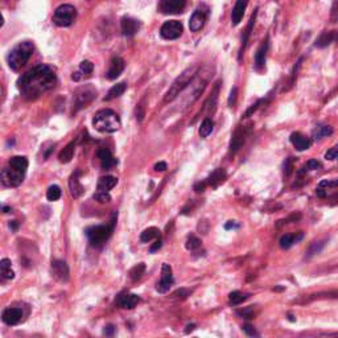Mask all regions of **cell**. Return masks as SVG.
I'll list each match as a JSON object with an SVG mask.
<instances>
[{
    "label": "cell",
    "instance_id": "6da1fadb",
    "mask_svg": "<svg viewBox=\"0 0 338 338\" xmlns=\"http://www.w3.org/2000/svg\"><path fill=\"white\" fill-rule=\"evenodd\" d=\"M56 82L57 77L55 71L46 65H37L21 75L17 81V86L25 98L34 99L55 88Z\"/></svg>",
    "mask_w": 338,
    "mask_h": 338
},
{
    "label": "cell",
    "instance_id": "7a4b0ae2",
    "mask_svg": "<svg viewBox=\"0 0 338 338\" xmlns=\"http://www.w3.org/2000/svg\"><path fill=\"white\" fill-rule=\"evenodd\" d=\"M198 71H200V65H198V63L189 66L188 69H185V70L176 78L175 82L171 85V88L168 89V92H165V95H164V102H165V103H169L172 100H175L176 98H177V96L184 92L185 89L188 88L189 85L194 81V78H196L197 74H198Z\"/></svg>",
    "mask_w": 338,
    "mask_h": 338
},
{
    "label": "cell",
    "instance_id": "3957f363",
    "mask_svg": "<svg viewBox=\"0 0 338 338\" xmlns=\"http://www.w3.org/2000/svg\"><path fill=\"white\" fill-rule=\"evenodd\" d=\"M92 125L102 134H113L121 128V118L113 110H100L92 118Z\"/></svg>",
    "mask_w": 338,
    "mask_h": 338
},
{
    "label": "cell",
    "instance_id": "277c9868",
    "mask_svg": "<svg viewBox=\"0 0 338 338\" xmlns=\"http://www.w3.org/2000/svg\"><path fill=\"white\" fill-rule=\"evenodd\" d=\"M34 46L31 41L19 42L16 46H13V49L9 52L7 61H8V66L15 71H19L21 67H24L27 62L33 55Z\"/></svg>",
    "mask_w": 338,
    "mask_h": 338
},
{
    "label": "cell",
    "instance_id": "5b68a950",
    "mask_svg": "<svg viewBox=\"0 0 338 338\" xmlns=\"http://www.w3.org/2000/svg\"><path fill=\"white\" fill-rule=\"evenodd\" d=\"M115 221H111V225H99L92 226L86 230V235H88L89 241L92 246H100L111 237L114 230Z\"/></svg>",
    "mask_w": 338,
    "mask_h": 338
},
{
    "label": "cell",
    "instance_id": "8992f818",
    "mask_svg": "<svg viewBox=\"0 0 338 338\" xmlns=\"http://www.w3.org/2000/svg\"><path fill=\"white\" fill-rule=\"evenodd\" d=\"M77 9L71 4H62L53 13V23L59 27H69L74 23Z\"/></svg>",
    "mask_w": 338,
    "mask_h": 338
},
{
    "label": "cell",
    "instance_id": "52a82bcc",
    "mask_svg": "<svg viewBox=\"0 0 338 338\" xmlns=\"http://www.w3.org/2000/svg\"><path fill=\"white\" fill-rule=\"evenodd\" d=\"M95 96L96 90L92 88V85H86V86H82V88L78 89L74 92V98H73V105H74L75 111L84 109L89 103H92Z\"/></svg>",
    "mask_w": 338,
    "mask_h": 338
},
{
    "label": "cell",
    "instance_id": "ba28073f",
    "mask_svg": "<svg viewBox=\"0 0 338 338\" xmlns=\"http://www.w3.org/2000/svg\"><path fill=\"white\" fill-rule=\"evenodd\" d=\"M209 16V7L206 4H201L198 8L193 12L190 20H189V28L192 32H198L204 28L205 23Z\"/></svg>",
    "mask_w": 338,
    "mask_h": 338
},
{
    "label": "cell",
    "instance_id": "9c48e42d",
    "mask_svg": "<svg viewBox=\"0 0 338 338\" xmlns=\"http://www.w3.org/2000/svg\"><path fill=\"white\" fill-rule=\"evenodd\" d=\"M23 179H24V173L11 167L4 168L1 171V184L7 188H16L23 183Z\"/></svg>",
    "mask_w": 338,
    "mask_h": 338
},
{
    "label": "cell",
    "instance_id": "30bf717a",
    "mask_svg": "<svg viewBox=\"0 0 338 338\" xmlns=\"http://www.w3.org/2000/svg\"><path fill=\"white\" fill-rule=\"evenodd\" d=\"M183 24L177 20H169L167 23H164L161 30H160V34L161 37L165 40H176L183 34Z\"/></svg>",
    "mask_w": 338,
    "mask_h": 338
},
{
    "label": "cell",
    "instance_id": "8fae6325",
    "mask_svg": "<svg viewBox=\"0 0 338 338\" xmlns=\"http://www.w3.org/2000/svg\"><path fill=\"white\" fill-rule=\"evenodd\" d=\"M186 5V0H161L159 4V11L165 15H175L183 12Z\"/></svg>",
    "mask_w": 338,
    "mask_h": 338
},
{
    "label": "cell",
    "instance_id": "7c38bea8",
    "mask_svg": "<svg viewBox=\"0 0 338 338\" xmlns=\"http://www.w3.org/2000/svg\"><path fill=\"white\" fill-rule=\"evenodd\" d=\"M172 285H173V275H172V268L169 267V264H163L161 268V280H160L156 289L160 293H167L169 291Z\"/></svg>",
    "mask_w": 338,
    "mask_h": 338
},
{
    "label": "cell",
    "instance_id": "4fadbf2b",
    "mask_svg": "<svg viewBox=\"0 0 338 338\" xmlns=\"http://www.w3.org/2000/svg\"><path fill=\"white\" fill-rule=\"evenodd\" d=\"M247 135V128L246 127H242V125H238L235 131H234L233 136H231V142H230V152L231 154H235L237 151L243 146V143L246 140Z\"/></svg>",
    "mask_w": 338,
    "mask_h": 338
},
{
    "label": "cell",
    "instance_id": "5bb4252c",
    "mask_svg": "<svg viewBox=\"0 0 338 338\" xmlns=\"http://www.w3.org/2000/svg\"><path fill=\"white\" fill-rule=\"evenodd\" d=\"M52 274L56 279L62 283H66L69 280V267L66 262L63 260H53L52 262Z\"/></svg>",
    "mask_w": 338,
    "mask_h": 338
},
{
    "label": "cell",
    "instance_id": "9a60e30c",
    "mask_svg": "<svg viewBox=\"0 0 338 338\" xmlns=\"http://www.w3.org/2000/svg\"><path fill=\"white\" fill-rule=\"evenodd\" d=\"M122 33L127 36V37H132L134 34L138 33L139 28H140V23L136 19L132 17H123L121 23Z\"/></svg>",
    "mask_w": 338,
    "mask_h": 338
},
{
    "label": "cell",
    "instance_id": "2e32d148",
    "mask_svg": "<svg viewBox=\"0 0 338 338\" xmlns=\"http://www.w3.org/2000/svg\"><path fill=\"white\" fill-rule=\"evenodd\" d=\"M96 156L100 161V165L103 169H110V168L115 167L118 164V160L115 159L111 154V151L107 148H99L96 151Z\"/></svg>",
    "mask_w": 338,
    "mask_h": 338
},
{
    "label": "cell",
    "instance_id": "e0dca14e",
    "mask_svg": "<svg viewBox=\"0 0 338 338\" xmlns=\"http://www.w3.org/2000/svg\"><path fill=\"white\" fill-rule=\"evenodd\" d=\"M1 320L7 325H16L23 320V310L20 308H7L1 314Z\"/></svg>",
    "mask_w": 338,
    "mask_h": 338
},
{
    "label": "cell",
    "instance_id": "ac0fdd59",
    "mask_svg": "<svg viewBox=\"0 0 338 338\" xmlns=\"http://www.w3.org/2000/svg\"><path fill=\"white\" fill-rule=\"evenodd\" d=\"M124 60L121 59V57H114L113 60H111V62H110V67L109 70H107V73H106V77L109 78V80H117L118 77L123 73V70H124Z\"/></svg>",
    "mask_w": 338,
    "mask_h": 338
},
{
    "label": "cell",
    "instance_id": "d6986e66",
    "mask_svg": "<svg viewBox=\"0 0 338 338\" xmlns=\"http://www.w3.org/2000/svg\"><path fill=\"white\" fill-rule=\"evenodd\" d=\"M248 1L250 0H237V3H235L233 11H231V24L234 27H237L242 21L245 11H246L247 5H248Z\"/></svg>",
    "mask_w": 338,
    "mask_h": 338
},
{
    "label": "cell",
    "instance_id": "ffe728a7",
    "mask_svg": "<svg viewBox=\"0 0 338 338\" xmlns=\"http://www.w3.org/2000/svg\"><path fill=\"white\" fill-rule=\"evenodd\" d=\"M140 301V297L138 295H134V293H121L119 296L117 297V304L119 307L124 309H132L135 308L138 303Z\"/></svg>",
    "mask_w": 338,
    "mask_h": 338
},
{
    "label": "cell",
    "instance_id": "44dd1931",
    "mask_svg": "<svg viewBox=\"0 0 338 338\" xmlns=\"http://www.w3.org/2000/svg\"><path fill=\"white\" fill-rule=\"evenodd\" d=\"M80 173V171H75L74 173L70 176V179H69V189H70L71 196L74 197V198H80L85 192L84 186L81 184Z\"/></svg>",
    "mask_w": 338,
    "mask_h": 338
},
{
    "label": "cell",
    "instance_id": "7402d4cb",
    "mask_svg": "<svg viewBox=\"0 0 338 338\" xmlns=\"http://www.w3.org/2000/svg\"><path fill=\"white\" fill-rule=\"evenodd\" d=\"M267 52H268V37H266L259 49L256 50V55H255V69L256 70H262L266 65V59H267Z\"/></svg>",
    "mask_w": 338,
    "mask_h": 338
},
{
    "label": "cell",
    "instance_id": "603a6c76",
    "mask_svg": "<svg viewBox=\"0 0 338 338\" xmlns=\"http://www.w3.org/2000/svg\"><path fill=\"white\" fill-rule=\"evenodd\" d=\"M289 140H291L292 146L295 147L297 151H305L312 146V140L309 138H307V136L301 134V132H293V134L291 135Z\"/></svg>",
    "mask_w": 338,
    "mask_h": 338
},
{
    "label": "cell",
    "instance_id": "cb8c5ba5",
    "mask_svg": "<svg viewBox=\"0 0 338 338\" xmlns=\"http://www.w3.org/2000/svg\"><path fill=\"white\" fill-rule=\"evenodd\" d=\"M256 15H258V8H256V9H255V11H254V13H252V16H251L250 21H248V25H247L246 31L243 32V36H242V45H241V49H239V57H238L239 60L242 59L243 52H245V49H246L247 42H248V38H250V36H251V31H252V28H254L255 20H256Z\"/></svg>",
    "mask_w": 338,
    "mask_h": 338
},
{
    "label": "cell",
    "instance_id": "d4e9b609",
    "mask_svg": "<svg viewBox=\"0 0 338 338\" xmlns=\"http://www.w3.org/2000/svg\"><path fill=\"white\" fill-rule=\"evenodd\" d=\"M333 42H338V32L337 31H330V32H324L320 34V37L316 40L314 45L317 48H325V46L333 44Z\"/></svg>",
    "mask_w": 338,
    "mask_h": 338
},
{
    "label": "cell",
    "instance_id": "484cf974",
    "mask_svg": "<svg viewBox=\"0 0 338 338\" xmlns=\"http://www.w3.org/2000/svg\"><path fill=\"white\" fill-rule=\"evenodd\" d=\"M226 177H227V175H226L225 169H223V168H217V169L206 179V183H208V185L212 186V188H217L218 185L222 184V183L225 181Z\"/></svg>",
    "mask_w": 338,
    "mask_h": 338
},
{
    "label": "cell",
    "instance_id": "4316f807",
    "mask_svg": "<svg viewBox=\"0 0 338 338\" xmlns=\"http://www.w3.org/2000/svg\"><path fill=\"white\" fill-rule=\"evenodd\" d=\"M303 235H304V234L301 233V231H299L297 234H285V235H283V237L280 238V247H281L283 250H288V248H291L295 243L301 241Z\"/></svg>",
    "mask_w": 338,
    "mask_h": 338
},
{
    "label": "cell",
    "instance_id": "83f0119b",
    "mask_svg": "<svg viewBox=\"0 0 338 338\" xmlns=\"http://www.w3.org/2000/svg\"><path fill=\"white\" fill-rule=\"evenodd\" d=\"M92 69H94V65H92L90 61H82V62L80 63V69H78V71L73 73L71 78H73L74 81L82 80V78L86 77V75L92 74Z\"/></svg>",
    "mask_w": 338,
    "mask_h": 338
},
{
    "label": "cell",
    "instance_id": "f1b7e54d",
    "mask_svg": "<svg viewBox=\"0 0 338 338\" xmlns=\"http://www.w3.org/2000/svg\"><path fill=\"white\" fill-rule=\"evenodd\" d=\"M118 184V180L114 176H106V177H100L98 181V192H109Z\"/></svg>",
    "mask_w": 338,
    "mask_h": 338
},
{
    "label": "cell",
    "instance_id": "f546056e",
    "mask_svg": "<svg viewBox=\"0 0 338 338\" xmlns=\"http://www.w3.org/2000/svg\"><path fill=\"white\" fill-rule=\"evenodd\" d=\"M8 165L13 169H16V171L25 173L27 168H28V160L24 156H13L12 159L9 160Z\"/></svg>",
    "mask_w": 338,
    "mask_h": 338
},
{
    "label": "cell",
    "instance_id": "4dcf8cb0",
    "mask_svg": "<svg viewBox=\"0 0 338 338\" xmlns=\"http://www.w3.org/2000/svg\"><path fill=\"white\" fill-rule=\"evenodd\" d=\"M333 134V128L330 125H325V124H318L314 127L313 132V139L314 140H321V139L326 138V136H330Z\"/></svg>",
    "mask_w": 338,
    "mask_h": 338
},
{
    "label": "cell",
    "instance_id": "1f68e13d",
    "mask_svg": "<svg viewBox=\"0 0 338 338\" xmlns=\"http://www.w3.org/2000/svg\"><path fill=\"white\" fill-rule=\"evenodd\" d=\"M125 90H127V85H125V82H121V84L114 85L113 88H111L109 90V92H107V95L105 96V99H103V100H113V99H115V98H118V96L123 95Z\"/></svg>",
    "mask_w": 338,
    "mask_h": 338
},
{
    "label": "cell",
    "instance_id": "d6a6232c",
    "mask_svg": "<svg viewBox=\"0 0 338 338\" xmlns=\"http://www.w3.org/2000/svg\"><path fill=\"white\" fill-rule=\"evenodd\" d=\"M157 238H160V230L157 229V227H148V229L144 230L142 233V235H140V241H142L143 243H148L151 242V241H154V239Z\"/></svg>",
    "mask_w": 338,
    "mask_h": 338
},
{
    "label": "cell",
    "instance_id": "836d02e7",
    "mask_svg": "<svg viewBox=\"0 0 338 338\" xmlns=\"http://www.w3.org/2000/svg\"><path fill=\"white\" fill-rule=\"evenodd\" d=\"M74 148L75 144L74 142L69 143L65 148H63L59 154V159L61 163H69L71 159H73V154H74Z\"/></svg>",
    "mask_w": 338,
    "mask_h": 338
},
{
    "label": "cell",
    "instance_id": "e575fe53",
    "mask_svg": "<svg viewBox=\"0 0 338 338\" xmlns=\"http://www.w3.org/2000/svg\"><path fill=\"white\" fill-rule=\"evenodd\" d=\"M214 129V123L210 118H206L204 119V122L201 123V127L198 129V134H200L201 138H208Z\"/></svg>",
    "mask_w": 338,
    "mask_h": 338
},
{
    "label": "cell",
    "instance_id": "d590c367",
    "mask_svg": "<svg viewBox=\"0 0 338 338\" xmlns=\"http://www.w3.org/2000/svg\"><path fill=\"white\" fill-rule=\"evenodd\" d=\"M0 271H1V276L4 279H13L15 277V272L11 270V260L9 259H1L0 262Z\"/></svg>",
    "mask_w": 338,
    "mask_h": 338
},
{
    "label": "cell",
    "instance_id": "8d00e7d4",
    "mask_svg": "<svg viewBox=\"0 0 338 338\" xmlns=\"http://www.w3.org/2000/svg\"><path fill=\"white\" fill-rule=\"evenodd\" d=\"M248 299V295L247 293L239 292V291H234L229 295V303L231 305H239L242 304L243 301Z\"/></svg>",
    "mask_w": 338,
    "mask_h": 338
},
{
    "label": "cell",
    "instance_id": "74e56055",
    "mask_svg": "<svg viewBox=\"0 0 338 338\" xmlns=\"http://www.w3.org/2000/svg\"><path fill=\"white\" fill-rule=\"evenodd\" d=\"M144 271H146V264L139 263L138 266H135L134 268H131V271H129V277H131L132 281H138V280L143 276Z\"/></svg>",
    "mask_w": 338,
    "mask_h": 338
},
{
    "label": "cell",
    "instance_id": "f35d334b",
    "mask_svg": "<svg viewBox=\"0 0 338 338\" xmlns=\"http://www.w3.org/2000/svg\"><path fill=\"white\" fill-rule=\"evenodd\" d=\"M61 197V189L57 185H52L49 189L46 190V198L49 201H57Z\"/></svg>",
    "mask_w": 338,
    "mask_h": 338
},
{
    "label": "cell",
    "instance_id": "ab89813d",
    "mask_svg": "<svg viewBox=\"0 0 338 338\" xmlns=\"http://www.w3.org/2000/svg\"><path fill=\"white\" fill-rule=\"evenodd\" d=\"M320 168H321V163L320 161H317V160H309L308 163L305 164L304 167L299 171V175H304L305 172L316 171V169H320Z\"/></svg>",
    "mask_w": 338,
    "mask_h": 338
},
{
    "label": "cell",
    "instance_id": "60d3db41",
    "mask_svg": "<svg viewBox=\"0 0 338 338\" xmlns=\"http://www.w3.org/2000/svg\"><path fill=\"white\" fill-rule=\"evenodd\" d=\"M324 246H325V241L312 243V246L309 247V250L307 254H308V256H313V255H316V254H320L322 248H324Z\"/></svg>",
    "mask_w": 338,
    "mask_h": 338
},
{
    "label": "cell",
    "instance_id": "b9f144b4",
    "mask_svg": "<svg viewBox=\"0 0 338 338\" xmlns=\"http://www.w3.org/2000/svg\"><path fill=\"white\" fill-rule=\"evenodd\" d=\"M201 247V241L197 237H194V235H190L188 238V241H186V248H188L189 251H196L197 248H200Z\"/></svg>",
    "mask_w": 338,
    "mask_h": 338
},
{
    "label": "cell",
    "instance_id": "7bdbcfd3",
    "mask_svg": "<svg viewBox=\"0 0 338 338\" xmlns=\"http://www.w3.org/2000/svg\"><path fill=\"white\" fill-rule=\"evenodd\" d=\"M94 200L100 202V204H107L111 201V196L109 194V192H96L94 194Z\"/></svg>",
    "mask_w": 338,
    "mask_h": 338
},
{
    "label": "cell",
    "instance_id": "ee69618b",
    "mask_svg": "<svg viewBox=\"0 0 338 338\" xmlns=\"http://www.w3.org/2000/svg\"><path fill=\"white\" fill-rule=\"evenodd\" d=\"M318 188H338V179L336 180H322L318 184Z\"/></svg>",
    "mask_w": 338,
    "mask_h": 338
},
{
    "label": "cell",
    "instance_id": "f6af8a7d",
    "mask_svg": "<svg viewBox=\"0 0 338 338\" xmlns=\"http://www.w3.org/2000/svg\"><path fill=\"white\" fill-rule=\"evenodd\" d=\"M330 21L332 23H338V0H334L330 11Z\"/></svg>",
    "mask_w": 338,
    "mask_h": 338
},
{
    "label": "cell",
    "instance_id": "bcb514c9",
    "mask_svg": "<svg viewBox=\"0 0 338 338\" xmlns=\"http://www.w3.org/2000/svg\"><path fill=\"white\" fill-rule=\"evenodd\" d=\"M293 161H295L293 157H288L285 160V163H284V175L285 176H291V173H292Z\"/></svg>",
    "mask_w": 338,
    "mask_h": 338
},
{
    "label": "cell",
    "instance_id": "7dc6e473",
    "mask_svg": "<svg viewBox=\"0 0 338 338\" xmlns=\"http://www.w3.org/2000/svg\"><path fill=\"white\" fill-rule=\"evenodd\" d=\"M326 160H338V144L334 146L333 148H330L328 152L325 154Z\"/></svg>",
    "mask_w": 338,
    "mask_h": 338
},
{
    "label": "cell",
    "instance_id": "c3c4849f",
    "mask_svg": "<svg viewBox=\"0 0 338 338\" xmlns=\"http://www.w3.org/2000/svg\"><path fill=\"white\" fill-rule=\"evenodd\" d=\"M237 313L245 318H254V316H255L254 308H247V309H243V310H238Z\"/></svg>",
    "mask_w": 338,
    "mask_h": 338
},
{
    "label": "cell",
    "instance_id": "681fc988",
    "mask_svg": "<svg viewBox=\"0 0 338 338\" xmlns=\"http://www.w3.org/2000/svg\"><path fill=\"white\" fill-rule=\"evenodd\" d=\"M243 330H245V333H246L247 336H250V337H256V336H259V333L255 330L254 326L250 325V324L243 325Z\"/></svg>",
    "mask_w": 338,
    "mask_h": 338
},
{
    "label": "cell",
    "instance_id": "f907efd6",
    "mask_svg": "<svg viewBox=\"0 0 338 338\" xmlns=\"http://www.w3.org/2000/svg\"><path fill=\"white\" fill-rule=\"evenodd\" d=\"M237 95H238V89L233 88V90H231V92H230V96H229V106L230 107H234V106H235V103H237Z\"/></svg>",
    "mask_w": 338,
    "mask_h": 338
},
{
    "label": "cell",
    "instance_id": "816d5d0a",
    "mask_svg": "<svg viewBox=\"0 0 338 338\" xmlns=\"http://www.w3.org/2000/svg\"><path fill=\"white\" fill-rule=\"evenodd\" d=\"M301 62H303V59L299 60V61H297L296 66H295V69H293V71H292V78H291V86H293V84H295V80H296V77H297V71H299V69H300Z\"/></svg>",
    "mask_w": 338,
    "mask_h": 338
},
{
    "label": "cell",
    "instance_id": "f5cc1de1",
    "mask_svg": "<svg viewBox=\"0 0 338 338\" xmlns=\"http://www.w3.org/2000/svg\"><path fill=\"white\" fill-rule=\"evenodd\" d=\"M161 246H163V241H161V238H157L156 241H154V243L151 246L150 251L151 252H154V251H157L161 248Z\"/></svg>",
    "mask_w": 338,
    "mask_h": 338
},
{
    "label": "cell",
    "instance_id": "db71d44e",
    "mask_svg": "<svg viewBox=\"0 0 338 338\" xmlns=\"http://www.w3.org/2000/svg\"><path fill=\"white\" fill-rule=\"evenodd\" d=\"M114 333H115V326H114L113 324H109V325L105 326V329H103V334H105V336L111 337V336H114Z\"/></svg>",
    "mask_w": 338,
    "mask_h": 338
},
{
    "label": "cell",
    "instance_id": "11a10c76",
    "mask_svg": "<svg viewBox=\"0 0 338 338\" xmlns=\"http://www.w3.org/2000/svg\"><path fill=\"white\" fill-rule=\"evenodd\" d=\"M262 102H263V100H258V102H256V103H255V105H252V106H251L250 109H248V110H247V111H246V114H245V118H248V117H250V115H251V114H252V113H255V111H256V110H258L259 105H260V103H262Z\"/></svg>",
    "mask_w": 338,
    "mask_h": 338
},
{
    "label": "cell",
    "instance_id": "9f6ffc18",
    "mask_svg": "<svg viewBox=\"0 0 338 338\" xmlns=\"http://www.w3.org/2000/svg\"><path fill=\"white\" fill-rule=\"evenodd\" d=\"M206 186H208V183H206V181H202V183H197V184L194 185V190H196L197 193L204 192Z\"/></svg>",
    "mask_w": 338,
    "mask_h": 338
},
{
    "label": "cell",
    "instance_id": "6f0895ef",
    "mask_svg": "<svg viewBox=\"0 0 338 338\" xmlns=\"http://www.w3.org/2000/svg\"><path fill=\"white\" fill-rule=\"evenodd\" d=\"M192 293V291H188V289H179V291H176L175 293H173V296H183V297H186L189 296Z\"/></svg>",
    "mask_w": 338,
    "mask_h": 338
},
{
    "label": "cell",
    "instance_id": "680465c9",
    "mask_svg": "<svg viewBox=\"0 0 338 338\" xmlns=\"http://www.w3.org/2000/svg\"><path fill=\"white\" fill-rule=\"evenodd\" d=\"M165 169H167V163H164V161H160V163H157L154 165V171L164 172Z\"/></svg>",
    "mask_w": 338,
    "mask_h": 338
},
{
    "label": "cell",
    "instance_id": "91938a15",
    "mask_svg": "<svg viewBox=\"0 0 338 338\" xmlns=\"http://www.w3.org/2000/svg\"><path fill=\"white\" fill-rule=\"evenodd\" d=\"M235 227H238V225L235 223L234 221H230L229 223H226L225 225V229L226 230H230V229H235Z\"/></svg>",
    "mask_w": 338,
    "mask_h": 338
},
{
    "label": "cell",
    "instance_id": "94428289",
    "mask_svg": "<svg viewBox=\"0 0 338 338\" xmlns=\"http://www.w3.org/2000/svg\"><path fill=\"white\" fill-rule=\"evenodd\" d=\"M9 227H11L12 230H17V227H19V223H17L16 221L9 222Z\"/></svg>",
    "mask_w": 338,
    "mask_h": 338
},
{
    "label": "cell",
    "instance_id": "6125c7cd",
    "mask_svg": "<svg viewBox=\"0 0 338 338\" xmlns=\"http://www.w3.org/2000/svg\"><path fill=\"white\" fill-rule=\"evenodd\" d=\"M3 212H4V213H9V212H11V208H8V206H3Z\"/></svg>",
    "mask_w": 338,
    "mask_h": 338
}]
</instances>
